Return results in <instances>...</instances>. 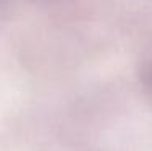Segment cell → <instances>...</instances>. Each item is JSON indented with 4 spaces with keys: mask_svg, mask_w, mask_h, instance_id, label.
Returning a JSON list of instances; mask_svg holds the SVG:
<instances>
[{
    "mask_svg": "<svg viewBox=\"0 0 152 151\" xmlns=\"http://www.w3.org/2000/svg\"><path fill=\"white\" fill-rule=\"evenodd\" d=\"M147 75H149V78H151V83H152V70L149 71V73H147Z\"/></svg>",
    "mask_w": 152,
    "mask_h": 151,
    "instance_id": "1",
    "label": "cell"
}]
</instances>
